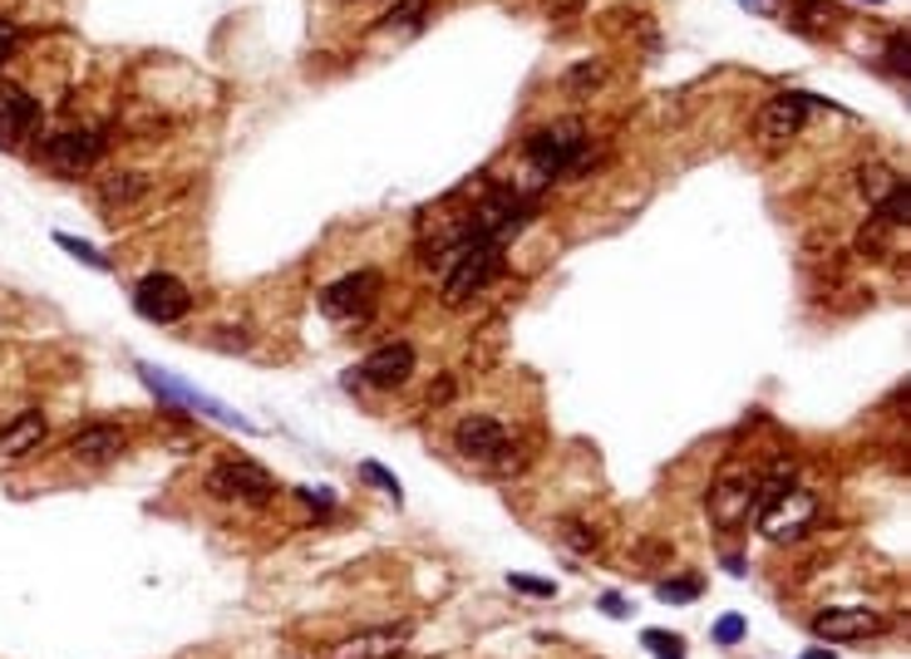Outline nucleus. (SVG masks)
<instances>
[{"mask_svg": "<svg viewBox=\"0 0 911 659\" xmlns=\"http://www.w3.org/2000/svg\"><path fill=\"white\" fill-rule=\"evenodd\" d=\"M744 635H749L744 615H720V625H715V645H739Z\"/></svg>", "mask_w": 911, "mask_h": 659, "instance_id": "obj_25", "label": "nucleus"}, {"mask_svg": "<svg viewBox=\"0 0 911 659\" xmlns=\"http://www.w3.org/2000/svg\"><path fill=\"white\" fill-rule=\"evenodd\" d=\"M562 536L577 546V552H591V546H597V532H581V522H562Z\"/></svg>", "mask_w": 911, "mask_h": 659, "instance_id": "obj_30", "label": "nucleus"}, {"mask_svg": "<svg viewBox=\"0 0 911 659\" xmlns=\"http://www.w3.org/2000/svg\"><path fill=\"white\" fill-rule=\"evenodd\" d=\"M528 217H532V197H522L518 188H493V192H488V197H483V202L474 207L468 227L508 247V241L522 232V222H528Z\"/></svg>", "mask_w": 911, "mask_h": 659, "instance_id": "obj_6", "label": "nucleus"}, {"mask_svg": "<svg viewBox=\"0 0 911 659\" xmlns=\"http://www.w3.org/2000/svg\"><path fill=\"white\" fill-rule=\"evenodd\" d=\"M45 419H40V409H25V414H15L6 428H0V458H25L30 448H40L45 443Z\"/></svg>", "mask_w": 911, "mask_h": 659, "instance_id": "obj_18", "label": "nucleus"}, {"mask_svg": "<svg viewBox=\"0 0 911 659\" xmlns=\"http://www.w3.org/2000/svg\"><path fill=\"white\" fill-rule=\"evenodd\" d=\"M404 640H410V630L404 625H384V630H360L350 635L345 645L335 650V659H394L404 650Z\"/></svg>", "mask_w": 911, "mask_h": 659, "instance_id": "obj_16", "label": "nucleus"}, {"mask_svg": "<svg viewBox=\"0 0 911 659\" xmlns=\"http://www.w3.org/2000/svg\"><path fill=\"white\" fill-rule=\"evenodd\" d=\"M118 453H124V428H114V423L80 428V433L70 438V458L84 468H104V463H114Z\"/></svg>", "mask_w": 911, "mask_h": 659, "instance_id": "obj_15", "label": "nucleus"}, {"mask_svg": "<svg viewBox=\"0 0 911 659\" xmlns=\"http://www.w3.org/2000/svg\"><path fill=\"white\" fill-rule=\"evenodd\" d=\"M380 285L384 276L380 271H350V276H340L331 281L321 291V315H331V321H370L375 315V305H380Z\"/></svg>", "mask_w": 911, "mask_h": 659, "instance_id": "obj_5", "label": "nucleus"}, {"mask_svg": "<svg viewBox=\"0 0 911 659\" xmlns=\"http://www.w3.org/2000/svg\"><path fill=\"white\" fill-rule=\"evenodd\" d=\"M134 311L153 325H178L193 311V291L178 276H168V271H153V276L134 285Z\"/></svg>", "mask_w": 911, "mask_h": 659, "instance_id": "obj_8", "label": "nucleus"}, {"mask_svg": "<svg viewBox=\"0 0 911 659\" xmlns=\"http://www.w3.org/2000/svg\"><path fill=\"white\" fill-rule=\"evenodd\" d=\"M360 478H365V482H375L380 492H390V498L400 502V478H394L390 468H380V463H360Z\"/></svg>", "mask_w": 911, "mask_h": 659, "instance_id": "obj_24", "label": "nucleus"}, {"mask_svg": "<svg viewBox=\"0 0 911 659\" xmlns=\"http://www.w3.org/2000/svg\"><path fill=\"white\" fill-rule=\"evenodd\" d=\"M138 379L148 384L153 394H158V404L163 409H188V414H203V419H213V423H222V428H237V433H257V423L247 419V414H237V409H227L222 399H213L207 389H193V384H183V379H173L168 369H158V365H144L138 359Z\"/></svg>", "mask_w": 911, "mask_h": 659, "instance_id": "obj_2", "label": "nucleus"}, {"mask_svg": "<svg viewBox=\"0 0 911 659\" xmlns=\"http://www.w3.org/2000/svg\"><path fill=\"white\" fill-rule=\"evenodd\" d=\"M10 45H15V25H0V60L10 54Z\"/></svg>", "mask_w": 911, "mask_h": 659, "instance_id": "obj_33", "label": "nucleus"}, {"mask_svg": "<svg viewBox=\"0 0 911 659\" xmlns=\"http://www.w3.org/2000/svg\"><path fill=\"white\" fill-rule=\"evenodd\" d=\"M144 197H148V178H144V172H108V178L99 182V207H104V217L134 212Z\"/></svg>", "mask_w": 911, "mask_h": 659, "instance_id": "obj_17", "label": "nucleus"}, {"mask_svg": "<svg viewBox=\"0 0 911 659\" xmlns=\"http://www.w3.org/2000/svg\"><path fill=\"white\" fill-rule=\"evenodd\" d=\"M872 6H882V0H872Z\"/></svg>", "mask_w": 911, "mask_h": 659, "instance_id": "obj_35", "label": "nucleus"}, {"mask_svg": "<svg viewBox=\"0 0 911 659\" xmlns=\"http://www.w3.org/2000/svg\"><path fill=\"white\" fill-rule=\"evenodd\" d=\"M764 502V478L754 468H729L720 472V482L710 488V517H715L724 532H734V526H744L759 512Z\"/></svg>", "mask_w": 911, "mask_h": 659, "instance_id": "obj_4", "label": "nucleus"}, {"mask_svg": "<svg viewBox=\"0 0 911 659\" xmlns=\"http://www.w3.org/2000/svg\"><path fill=\"white\" fill-rule=\"evenodd\" d=\"M54 247H64V251H70V257H80L84 266L108 271V257H104V251H94L90 241H80V237H70V232H54Z\"/></svg>", "mask_w": 911, "mask_h": 659, "instance_id": "obj_22", "label": "nucleus"}, {"mask_svg": "<svg viewBox=\"0 0 911 659\" xmlns=\"http://www.w3.org/2000/svg\"><path fill=\"white\" fill-rule=\"evenodd\" d=\"M641 640H645V650H651L655 659H685V640H680V635H665V630H645Z\"/></svg>", "mask_w": 911, "mask_h": 659, "instance_id": "obj_23", "label": "nucleus"}, {"mask_svg": "<svg viewBox=\"0 0 911 659\" xmlns=\"http://www.w3.org/2000/svg\"><path fill=\"white\" fill-rule=\"evenodd\" d=\"M40 124H45L40 98L25 94L20 84H0V143H6V148H20L30 134H40Z\"/></svg>", "mask_w": 911, "mask_h": 659, "instance_id": "obj_12", "label": "nucleus"}, {"mask_svg": "<svg viewBox=\"0 0 911 659\" xmlns=\"http://www.w3.org/2000/svg\"><path fill=\"white\" fill-rule=\"evenodd\" d=\"M655 596L671 600V606H675V600H695L700 596V580H661V586H655Z\"/></svg>", "mask_w": 911, "mask_h": 659, "instance_id": "obj_27", "label": "nucleus"}, {"mask_svg": "<svg viewBox=\"0 0 911 659\" xmlns=\"http://www.w3.org/2000/svg\"><path fill=\"white\" fill-rule=\"evenodd\" d=\"M882 630V615L867 606H832L814 615V635L828 645H848V640H867V635Z\"/></svg>", "mask_w": 911, "mask_h": 659, "instance_id": "obj_13", "label": "nucleus"}, {"mask_svg": "<svg viewBox=\"0 0 911 659\" xmlns=\"http://www.w3.org/2000/svg\"><path fill=\"white\" fill-rule=\"evenodd\" d=\"M897 182H902V178H897V172L887 168V163H862V168H858V192H862V197H867V202H872V207L882 202V197L892 192Z\"/></svg>", "mask_w": 911, "mask_h": 659, "instance_id": "obj_20", "label": "nucleus"}, {"mask_svg": "<svg viewBox=\"0 0 911 659\" xmlns=\"http://www.w3.org/2000/svg\"><path fill=\"white\" fill-rule=\"evenodd\" d=\"M522 153H528V163L542 178H572L577 168H587L591 143H587V128H581L577 118H562V124L537 128V134L522 143Z\"/></svg>", "mask_w": 911, "mask_h": 659, "instance_id": "obj_3", "label": "nucleus"}, {"mask_svg": "<svg viewBox=\"0 0 911 659\" xmlns=\"http://www.w3.org/2000/svg\"><path fill=\"white\" fill-rule=\"evenodd\" d=\"M40 158H45L54 172H64V178H74V172H90L94 163L104 158V134H99V128H60V134L45 138Z\"/></svg>", "mask_w": 911, "mask_h": 659, "instance_id": "obj_10", "label": "nucleus"}, {"mask_svg": "<svg viewBox=\"0 0 911 659\" xmlns=\"http://www.w3.org/2000/svg\"><path fill=\"white\" fill-rule=\"evenodd\" d=\"M414 365H420V355H414L410 339H390V345L370 349V355L360 359L355 379L370 384V389H400V384H410Z\"/></svg>", "mask_w": 911, "mask_h": 659, "instance_id": "obj_11", "label": "nucleus"}, {"mask_svg": "<svg viewBox=\"0 0 911 659\" xmlns=\"http://www.w3.org/2000/svg\"><path fill=\"white\" fill-rule=\"evenodd\" d=\"M754 522H759L764 542L774 546L798 542L818 522V498L808 488H798V482H764V502L754 512Z\"/></svg>", "mask_w": 911, "mask_h": 659, "instance_id": "obj_1", "label": "nucleus"}, {"mask_svg": "<svg viewBox=\"0 0 911 659\" xmlns=\"http://www.w3.org/2000/svg\"><path fill=\"white\" fill-rule=\"evenodd\" d=\"M907 35H892V40H887V70H892V74H907Z\"/></svg>", "mask_w": 911, "mask_h": 659, "instance_id": "obj_29", "label": "nucleus"}, {"mask_svg": "<svg viewBox=\"0 0 911 659\" xmlns=\"http://www.w3.org/2000/svg\"><path fill=\"white\" fill-rule=\"evenodd\" d=\"M601 610H607L611 620H621V615H625V600H621V596H601Z\"/></svg>", "mask_w": 911, "mask_h": 659, "instance_id": "obj_32", "label": "nucleus"}, {"mask_svg": "<svg viewBox=\"0 0 911 659\" xmlns=\"http://www.w3.org/2000/svg\"><path fill=\"white\" fill-rule=\"evenodd\" d=\"M207 492H213V498H232V502L261 508V502L277 498V478H271L267 468L247 463V458H232V463H217L207 472Z\"/></svg>", "mask_w": 911, "mask_h": 659, "instance_id": "obj_9", "label": "nucleus"}, {"mask_svg": "<svg viewBox=\"0 0 911 659\" xmlns=\"http://www.w3.org/2000/svg\"><path fill=\"white\" fill-rule=\"evenodd\" d=\"M424 15H429V0H400V6L390 10V20H380L375 30H420Z\"/></svg>", "mask_w": 911, "mask_h": 659, "instance_id": "obj_21", "label": "nucleus"}, {"mask_svg": "<svg viewBox=\"0 0 911 659\" xmlns=\"http://www.w3.org/2000/svg\"><path fill=\"white\" fill-rule=\"evenodd\" d=\"M808 114H814V98L798 94V90L768 98L764 114H759V138H764V143H788L794 134H804Z\"/></svg>", "mask_w": 911, "mask_h": 659, "instance_id": "obj_14", "label": "nucleus"}, {"mask_svg": "<svg viewBox=\"0 0 911 659\" xmlns=\"http://www.w3.org/2000/svg\"><path fill=\"white\" fill-rule=\"evenodd\" d=\"M838 15H842V10L832 6V0H798L794 15H788V25L804 30V35H818V30H828Z\"/></svg>", "mask_w": 911, "mask_h": 659, "instance_id": "obj_19", "label": "nucleus"}, {"mask_svg": "<svg viewBox=\"0 0 911 659\" xmlns=\"http://www.w3.org/2000/svg\"><path fill=\"white\" fill-rule=\"evenodd\" d=\"M454 448L468 458V463L508 468L513 433H508V423H498L493 414H468V419H458V428H454Z\"/></svg>", "mask_w": 911, "mask_h": 659, "instance_id": "obj_7", "label": "nucleus"}, {"mask_svg": "<svg viewBox=\"0 0 911 659\" xmlns=\"http://www.w3.org/2000/svg\"><path fill=\"white\" fill-rule=\"evenodd\" d=\"M804 659H838V655H832V650H808Z\"/></svg>", "mask_w": 911, "mask_h": 659, "instance_id": "obj_34", "label": "nucleus"}, {"mask_svg": "<svg viewBox=\"0 0 911 659\" xmlns=\"http://www.w3.org/2000/svg\"><path fill=\"white\" fill-rule=\"evenodd\" d=\"M601 84V64H577L572 74H567V94H581V90H597Z\"/></svg>", "mask_w": 911, "mask_h": 659, "instance_id": "obj_26", "label": "nucleus"}, {"mask_svg": "<svg viewBox=\"0 0 911 659\" xmlns=\"http://www.w3.org/2000/svg\"><path fill=\"white\" fill-rule=\"evenodd\" d=\"M296 492H301L306 502H315V508H331V502H335V492H331V488H296Z\"/></svg>", "mask_w": 911, "mask_h": 659, "instance_id": "obj_31", "label": "nucleus"}, {"mask_svg": "<svg viewBox=\"0 0 911 659\" xmlns=\"http://www.w3.org/2000/svg\"><path fill=\"white\" fill-rule=\"evenodd\" d=\"M508 586L522 590V596H537V600H552L557 596L552 580H537V576H508Z\"/></svg>", "mask_w": 911, "mask_h": 659, "instance_id": "obj_28", "label": "nucleus"}]
</instances>
